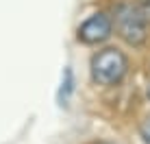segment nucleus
<instances>
[{
    "instance_id": "1",
    "label": "nucleus",
    "mask_w": 150,
    "mask_h": 144,
    "mask_svg": "<svg viewBox=\"0 0 150 144\" xmlns=\"http://www.w3.org/2000/svg\"><path fill=\"white\" fill-rule=\"evenodd\" d=\"M113 29H115L117 37L124 44L139 48L146 44L148 39V15L142 4L133 2H122L115 7V15H113Z\"/></svg>"
},
{
    "instance_id": "2",
    "label": "nucleus",
    "mask_w": 150,
    "mask_h": 144,
    "mask_svg": "<svg viewBox=\"0 0 150 144\" xmlns=\"http://www.w3.org/2000/svg\"><path fill=\"white\" fill-rule=\"evenodd\" d=\"M128 57L117 48H102L91 57L89 61V72H91V81L100 87H113L120 85L128 74Z\"/></svg>"
},
{
    "instance_id": "3",
    "label": "nucleus",
    "mask_w": 150,
    "mask_h": 144,
    "mask_svg": "<svg viewBox=\"0 0 150 144\" xmlns=\"http://www.w3.org/2000/svg\"><path fill=\"white\" fill-rule=\"evenodd\" d=\"M111 33H113V20L107 13H94L79 26L76 37H79V42L87 46H98L107 42L111 37Z\"/></svg>"
},
{
    "instance_id": "4",
    "label": "nucleus",
    "mask_w": 150,
    "mask_h": 144,
    "mask_svg": "<svg viewBox=\"0 0 150 144\" xmlns=\"http://www.w3.org/2000/svg\"><path fill=\"white\" fill-rule=\"evenodd\" d=\"M139 135H142L144 144H150V116H146L139 125Z\"/></svg>"
}]
</instances>
